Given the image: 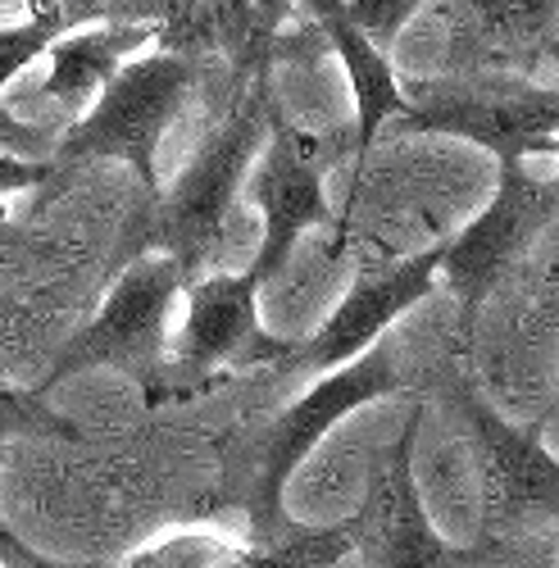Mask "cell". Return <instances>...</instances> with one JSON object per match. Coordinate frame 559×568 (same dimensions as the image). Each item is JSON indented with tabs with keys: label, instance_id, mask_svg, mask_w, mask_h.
<instances>
[{
	"label": "cell",
	"instance_id": "cell-13",
	"mask_svg": "<svg viewBox=\"0 0 559 568\" xmlns=\"http://www.w3.org/2000/svg\"><path fill=\"white\" fill-rule=\"evenodd\" d=\"M151 37H155V28H146V23H110V19L73 23L51 41V51L41 55L45 60L41 91L78 119L96 101V91L114 78V69L123 60H132Z\"/></svg>",
	"mask_w": 559,
	"mask_h": 568
},
{
	"label": "cell",
	"instance_id": "cell-10",
	"mask_svg": "<svg viewBox=\"0 0 559 568\" xmlns=\"http://www.w3.org/2000/svg\"><path fill=\"white\" fill-rule=\"evenodd\" d=\"M260 282L255 273H205L186 282V318L173 351V373L182 383H205L218 368L283 364L292 342H277L255 314Z\"/></svg>",
	"mask_w": 559,
	"mask_h": 568
},
{
	"label": "cell",
	"instance_id": "cell-6",
	"mask_svg": "<svg viewBox=\"0 0 559 568\" xmlns=\"http://www.w3.org/2000/svg\"><path fill=\"white\" fill-rule=\"evenodd\" d=\"M424 405H414L396 442L368 464V487L355 518V555L364 568H487L500 541L450 546L424 509L414 478V446Z\"/></svg>",
	"mask_w": 559,
	"mask_h": 568
},
{
	"label": "cell",
	"instance_id": "cell-4",
	"mask_svg": "<svg viewBox=\"0 0 559 568\" xmlns=\"http://www.w3.org/2000/svg\"><path fill=\"white\" fill-rule=\"evenodd\" d=\"M182 287L186 282L169 255H136L119 264L96 318H87L55 351L51 368H45V377L32 392L51 396L78 373L114 368L128 373L132 383H142L151 396H160V387H169L164 351H169V318Z\"/></svg>",
	"mask_w": 559,
	"mask_h": 568
},
{
	"label": "cell",
	"instance_id": "cell-15",
	"mask_svg": "<svg viewBox=\"0 0 559 568\" xmlns=\"http://www.w3.org/2000/svg\"><path fill=\"white\" fill-rule=\"evenodd\" d=\"M251 541H237L214 528H177L151 546H142L128 568H242Z\"/></svg>",
	"mask_w": 559,
	"mask_h": 568
},
{
	"label": "cell",
	"instance_id": "cell-17",
	"mask_svg": "<svg viewBox=\"0 0 559 568\" xmlns=\"http://www.w3.org/2000/svg\"><path fill=\"white\" fill-rule=\"evenodd\" d=\"M28 437H60V442H78L82 433L73 423L37 392H19L0 383V446L10 442H28Z\"/></svg>",
	"mask_w": 559,
	"mask_h": 568
},
{
	"label": "cell",
	"instance_id": "cell-25",
	"mask_svg": "<svg viewBox=\"0 0 559 568\" xmlns=\"http://www.w3.org/2000/svg\"><path fill=\"white\" fill-rule=\"evenodd\" d=\"M0 6H6V0H0Z\"/></svg>",
	"mask_w": 559,
	"mask_h": 568
},
{
	"label": "cell",
	"instance_id": "cell-24",
	"mask_svg": "<svg viewBox=\"0 0 559 568\" xmlns=\"http://www.w3.org/2000/svg\"><path fill=\"white\" fill-rule=\"evenodd\" d=\"M6 242H10V223H6V214H0V255H6Z\"/></svg>",
	"mask_w": 559,
	"mask_h": 568
},
{
	"label": "cell",
	"instance_id": "cell-3",
	"mask_svg": "<svg viewBox=\"0 0 559 568\" xmlns=\"http://www.w3.org/2000/svg\"><path fill=\"white\" fill-rule=\"evenodd\" d=\"M196 87V64L182 51H151L132 55L114 69V78L96 91L51 151V164H91V160H119L142 178L146 196L160 192V146L173 128L177 110L186 105Z\"/></svg>",
	"mask_w": 559,
	"mask_h": 568
},
{
	"label": "cell",
	"instance_id": "cell-7",
	"mask_svg": "<svg viewBox=\"0 0 559 568\" xmlns=\"http://www.w3.org/2000/svg\"><path fill=\"white\" fill-rule=\"evenodd\" d=\"M555 210H559L555 182H541L524 164L505 160L491 205L469 227H459L455 236L437 242V277H446V287L455 292L464 333H469L478 310L500 287L509 264L555 223Z\"/></svg>",
	"mask_w": 559,
	"mask_h": 568
},
{
	"label": "cell",
	"instance_id": "cell-9",
	"mask_svg": "<svg viewBox=\"0 0 559 568\" xmlns=\"http://www.w3.org/2000/svg\"><path fill=\"white\" fill-rule=\"evenodd\" d=\"M459 414L469 423L474 468L482 487V524L491 541L532 528V518H555L559 509V464L532 428H515L482 396L459 392Z\"/></svg>",
	"mask_w": 559,
	"mask_h": 568
},
{
	"label": "cell",
	"instance_id": "cell-23",
	"mask_svg": "<svg viewBox=\"0 0 559 568\" xmlns=\"http://www.w3.org/2000/svg\"><path fill=\"white\" fill-rule=\"evenodd\" d=\"M251 10H255V19H260V32H264V37H277V28L292 19L296 0H251Z\"/></svg>",
	"mask_w": 559,
	"mask_h": 568
},
{
	"label": "cell",
	"instance_id": "cell-1",
	"mask_svg": "<svg viewBox=\"0 0 559 568\" xmlns=\"http://www.w3.org/2000/svg\"><path fill=\"white\" fill-rule=\"evenodd\" d=\"M273 110H277V101L268 87V69H255L251 91L205 136V146L177 173V182L169 192H155L146 201V210L132 219L114 268L136 255H169L177 264L182 282H196L201 268L210 260H218L227 214L237 205V186L264 146Z\"/></svg>",
	"mask_w": 559,
	"mask_h": 568
},
{
	"label": "cell",
	"instance_id": "cell-19",
	"mask_svg": "<svg viewBox=\"0 0 559 568\" xmlns=\"http://www.w3.org/2000/svg\"><path fill=\"white\" fill-rule=\"evenodd\" d=\"M55 141H60V128H51V123H28V119H19L14 110L0 105V151L28 155V160H51Z\"/></svg>",
	"mask_w": 559,
	"mask_h": 568
},
{
	"label": "cell",
	"instance_id": "cell-5",
	"mask_svg": "<svg viewBox=\"0 0 559 568\" xmlns=\"http://www.w3.org/2000/svg\"><path fill=\"white\" fill-rule=\"evenodd\" d=\"M400 132L464 136L496 155V164L559 151V91L532 82H424L392 119Z\"/></svg>",
	"mask_w": 559,
	"mask_h": 568
},
{
	"label": "cell",
	"instance_id": "cell-8",
	"mask_svg": "<svg viewBox=\"0 0 559 568\" xmlns=\"http://www.w3.org/2000/svg\"><path fill=\"white\" fill-rule=\"evenodd\" d=\"M333 160H337V146L318 141L314 132H301L296 123H287L273 110L268 136H264V160L246 182V196L264 223L255 260H251V273L260 287L287 268L305 232L333 223L328 186H323V173H328Z\"/></svg>",
	"mask_w": 559,
	"mask_h": 568
},
{
	"label": "cell",
	"instance_id": "cell-22",
	"mask_svg": "<svg viewBox=\"0 0 559 568\" xmlns=\"http://www.w3.org/2000/svg\"><path fill=\"white\" fill-rule=\"evenodd\" d=\"M0 464H6V446H0ZM0 568H64V564L37 555V550L6 524V514H0Z\"/></svg>",
	"mask_w": 559,
	"mask_h": 568
},
{
	"label": "cell",
	"instance_id": "cell-18",
	"mask_svg": "<svg viewBox=\"0 0 559 568\" xmlns=\"http://www.w3.org/2000/svg\"><path fill=\"white\" fill-rule=\"evenodd\" d=\"M424 6H428V0H346V14L387 51V41H396L400 28Z\"/></svg>",
	"mask_w": 559,
	"mask_h": 568
},
{
	"label": "cell",
	"instance_id": "cell-12",
	"mask_svg": "<svg viewBox=\"0 0 559 568\" xmlns=\"http://www.w3.org/2000/svg\"><path fill=\"white\" fill-rule=\"evenodd\" d=\"M301 6L314 14L318 37L328 41V51L346 69L350 97H355V151L368 155L383 128H392V119L405 110V87L383 45L346 14V0H301Z\"/></svg>",
	"mask_w": 559,
	"mask_h": 568
},
{
	"label": "cell",
	"instance_id": "cell-11",
	"mask_svg": "<svg viewBox=\"0 0 559 568\" xmlns=\"http://www.w3.org/2000/svg\"><path fill=\"white\" fill-rule=\"evenodd\" d=\"M433 292H437V246L400 260L387 273H364L355 287L342 296V305L323 318L305 342H296L287 351L283 368L328 373V368L364 355L400 314H409L418 301H428Z\"/></svg>",
	"mask_w": 559,
	"mask_h": 568
},
{
	"label": "cell",
	"instance_id": "cell-20",
	"mask_svg": "<svg viewBox=\"0 0 559 568\" xmlns=\"http://www.w3.org/2000/svg\"><path fill=\"white\" fill-rule=\"evenodd\" d=\"M487 23H496L500 32H532L537 23L550 19L555 0H474Z\"/></svg>",
	"mask_w": 559,
	"mask_h": 568
},
{
	"label": "cell",
	"instance_id": "cell-21",
	"mask_svg": "<svg viewBox=\"0 0 559 568\" xmlns=\"http://www.w3.org/2000/svg\"><path fill=\"white\" fill-rule=\"evenodd\" d=\"M60 169L51 160H28V155H10L0 151V196L14 192H32V186H45Z\"/></svg>",
	"mask_w": 559,
	"mask_h": 568
},
{
	"label": "cell",
	"instance_id": "cell-14",
	"mask_svg": "<svg viewBox=\"0 0 559 568\" xmlns=\"http://www.w3.org/2000/svg\"><path fill=\"white\" fill-rule=\"evenodd\" d=\"M355 555V518L323 528H296L287 524L264 541H251L242 568H337Z\"/></svg>",
	"mask_w": 559,
	"mask_h": 568
},
{
	"label": "cell",
	"instance_id": "cell-16",
	"mask_svg": "<svg viewBox=\"0 0 559 568\" xmlns=\"http://www.w3.org/2000/svg\"><path fill=\"white\" fill-rule=\"evenodd\" d=\"M64 0H28L23 23H0V91H6L23 69H32L51 41L64 32Z\"/></svg>",
	"mask_w": 559,
	"mask_h": 568
},
{
	"label": "cell",
	"instance_id": "cell-2",
	"mask_svg": "<svg viewBox=\"0 0 559 568\" xmlns=\"http://www.w3.org/2000/svg\"><path fill=\"white\" fill-rule=\"evenodd\" d=\"M392 392H400V359L387 342L383 346L373 342L364 355L328 368L273 423H264L251 446V459H246V491H242L246 528H251L246 541H264L292 524L283 514V500H287L296 468L318 450V442L328 437L342 418H350L355 409L383 400Z\"/></svg>",
	"mask_w": 559,
	"mask_h": 568
}]
</instances>
